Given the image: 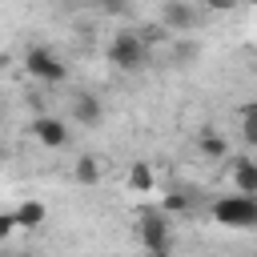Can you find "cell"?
<instances>
[{
	"instance_id": "obj_1",
	"label": "cell",
	"mask_w": 257,
	"mask_h": 257,
	"mask_svg": "<svg viewBox=\"0 0 257 257\" xmlns=\"http://www.w3.org/2000/svg\"><path fill=\"white\" fill-rule=\"evenodd\" d=\"M213 217L221 221V225H229V229H249L253 221H257V201L253 197H225V201H217L213 205Z\"/></svg>"
},
{
	"instance_id": "obj_2",
	"label": "cell",
	"mask_w": 257,
	"mask_h": 257,
	"mask_svg": "<svg viewBox=\"0 0 257 257\" xmlns=\"http://www.w3.org/2000/svg\"><path fill=\"white\" fill-rule=\"evenodd\" d=\"M145 56H149V48H145V40L137 32H116L112 44H108V60L116 68H141Z\"/></svg>"
},
{
	"instance_id": "obj_3",
	"label": "cell",
	"mask_w": 257,
	"mask_h": 257,
	"mask_svg": "<svg viewBox=\"0 0 257 257\" xmlns=\"http://www.w3.org/2000/svg\"><path fill=\"white\" fill-rule=\"evenodd\" d=\"M24 68H28L32 76L48 80V84H56V80H64V76H68V68H64V64L56 60V52H48V48H28Z\"/></svg>"
},
{
	"instance_id": "obj_4",
	"label": "cell",
	"mask_w": 257,
	"mask_h": 257,
	"mask_svg": "<svg viewBox=\"0 0 257 257\" xmlns=\"http://www.w3.org/2000/svg\"><path fill=\"white\" fill-rule=\"evenodd\" d=\"M141 245L149 253H169V221L157 217V213L141 217Z\"/></svg>"
},
{
	"instance_id": "obj_5",
	"label": "cell",
	"mask_w": 257,
	"mask_h": 257,
	"mask_svg": "<svg viewBox=\"0 0 257 257\" xmlns=\"http://www.w3.org/2000/svg\"><path fill=\"white\" fill-rule=\"evenodd\" d=\"M161 24L173 28V32H189V28L197 24V8H193L189 0H165V8H161Z\"/></svg>"
},
{
	"instance_id": "obj_6",
	"label": "cell",
	"mask_w": 257,
	"mask_h": 257,
	"mask_svg": "<svg viewBox=\"0 0 257 257\" xmlns=\"http://www.w3.org/2000/svg\"><path fill=\"white\" fill-rule=\"evenodd\" d=\"M32 137L40 145H48V149H64L68 145V128L56 116H32Z\"/></svg>"
},
{
	"instance_id": "obj_7",
	"label": "cell",
	"mask_w": 257,
	"mask_h": 257,
	"mask_svg": "<svg viewBox=\"0 0 257 257\" xmlns=\"http://www.w3.org/2000/svg\"><path fill=\"white\" fill-rule=\"evenodd\" d=\"M72 116H76L80 124H100L104 108H100V100H96L92 92H76V96H72Z\"/></svg>"
},
{
	"instance_id": "obj_8",
	"label": "cell",
	"mask_w": 257,
	"mask_h": 257,
	"mask_svg": "<svg viewBox=\"0 0 257 257\" xmlns=\"http://www.w3.org/2000/svg\"><path fill=\"white\" fill-rule=\"evenodd\" d=\"M233 185H237L241 197H253V193H257V165H253L249 157H237V161H233Z\"/></svg>"
},
{
	"instance_id": "obj_9",
	"label": "cell",
	"mask_w": 257,
	"mask_h": 257,
	"mask_svg": "<svg viewBox=\"0 0 257 257\" xmlns=\"http://www.w3.org/2000/svg\"><path fill=\"white\" fill-rule=\"evenodd\" d=\"M44 217H48V209H44L40 201H20V205L12 209L16 229H36V225H44Z\"/></svg>"
},
{
	"instance_id": "obj_10",
	"label": "cell",
	"mask_w": 257,
	"mask_h": 257,
	"mask_svg": "<svg viewBox=\"0 0 257 257\" xmlns=\"http://www.w3.org/2000/svg\"><path fill=\"white\" fill-rule=\"evenodd\" d=\"M153 185H157L153 165L149 161H133L128 165V193H153Z\"/></svg>"
},
{
	"instance_id": "obj_11",
	"label": "cell",
	"mask_w": 257,
	"mask_h": 257,
	"mask_svg": "<svg viewBox=\"0 0 257 257\" xmlns=\"http://www.w3.org/2000/svg\"><path fill=\"white\" fill-rule=\"evenodd\" d=\"M72 177H76L80 185H96V181H100V161H96V157H76Z\"/></svg>"
},
{
	"instance_id": "obj_12",
	"label": "cell",
	"mask_w": 257,
	"mask_h": 257,
	"mask_svg": "<svg viewBox=\"0 0 257 257\" xmlns=\"http://www.w3.org/2000/svg\"><path fill=\"white\" fill-rule=\"evenodd\" d=\"M197 145H201V153H205V157H213V161H221V157H225V149H229V145H225V137H217L213 128H201V141H197Z\"/></svg>"
},
{
	"instance_id": "obj_13",
	"label": "cell",
	"mask_w": 257,
	"mask_h": 257,
	"mask_svg": "<svg viewBox=\"0 0 257 257\" xmlns=\"http://www.w3.org/2000/svg\"><path fill=\"white\" fill-rule=\"evenodd\" d=\"M241 137L253 145L257 141V108L253 104H245V112H241Z\"/></svg>"
},
{
	"instance_id": "obj_14",
	"label": "cell",
	"mask_w": 257,
	"mask_h": 257,
	"mask_svg": "<svg viewBox=\"0 0 257 257\" xmlns=\"http://www.w3.org/2000/svg\"><path fill=\"white\" fill-rule=\"evenodd\" d=\"M165 209H169V213H185V209H189V197H185V193H169V197H165Z\"/></svg>"
},
{
	"instance_id": "obj_15",
	"label": "cell",
	"mask_w": 257,
	"mask_h": 257,
	"mask_svg": "<svg viewBox=\"0 0 257 257\" xmlns=\"http://www.w3.org/2000/svg\"><path fill=\"white\" fill-rule=\"evenodd\" d=\"M96 8H100V12H108V16H120V12L128 8V0H96Z\"/></svg>"
},
{
	"instance_id": "obj_16",
	"label": "cell",
	"mask_w": 257,
	"mask_h": 257,
	"mask_svg": "<svg viewBox=\"0 0 257 257\" xmlns=\"http://www.w3.org/2000/svg\"><path fill=\"white\" fill-rule=\"evenodd\" d=\"M197 4H205L209 12H229V8H237L241 0H197Z\"/></svg>"
},
{
	"instance_id": "obj_17",
	"label": "cell",
	"mask_w": 257,
	"mask_h": 257,
	"mask_svg": "<svg viewBox=\"0 0 257 257\" xmlns=\"http://www.w3.org/2000/svg\"><path fill=\"white\" fill-rule=\"evenodd\" d=\"M12 229H16V221H12V213H0V241H4V237H8Z\"/></svg>"
},
{
	"instance_id": "obj_18",
	"label": "cell",
	"mask_w": 257,
	"mask_h": 257,
	"mask_svg": "<svg viewBox=\"0 0 257 257\" xmlns=\"http://www.w3.org/2000/svg\"><path fill=\"white\" fill-rule=\"evenodd\" d=\"M193 56H197V44H181L177 48V60H193Z\"/></svg>"
},
{
	"instance_id": "obj_19",
	"label": "cell",
	"mask_w": 257,
	"mask_h": 257,
	"mask_svg": "<svg viewBox=\"0 0 257 257\" xmlns=\"http://www.w3.org/2000/svg\"><path fill=\"white\" fill-rule=\"evenodd\" d=\"M149 257H169V253H149Z\"/></svg>"
}]
</instances>
